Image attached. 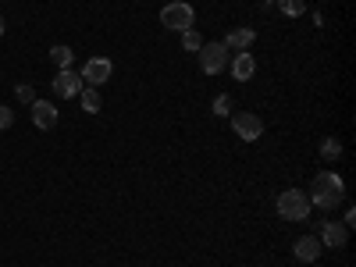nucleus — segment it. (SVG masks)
<instances>
[{
	"instance_id": "nucleus-17",
	"label": "nucleus",
	"mask_w": 356,
	"mask_h": 267,
	"mask_svg": "<svg viewBox=\"0 0 356 267\" xmlns=\"http://www.w3.org/2000/svg\"><path fill=\"white\" fill-rule=\"evenodd\" d=\"M278 8H282L289 18H296V15H303V11H307V4H303V0H278Z\"/></svg>"
},
{
	"instance_id": "nucleus-15",
	"label": "nucleus",
	"mask_w": 356,
	"mask_h": 267,
	"mask_svg": "<svg viewBox=\"0 0 356 267\" xmlns=\"http://www.w3.org/2000/svg\"><path fill=\"white\" fill-rule=\"evenodd\" d=\"M321 157H324V161H339V157H342V143H339L335 136H328V139L321 143Z\"/></svg>"
},
{
	"instance_id": "nucleus-6",
	"label": "nucleus",
	"mask_w": 356,
	"mask_h": 267,
	"mask_svg": "<svg viewBox=\"0 0 356 267\" xmlns=\"http://www.w3.org/2000/svg\"><path fill=\"white\" fill-rule=\"evenodd\" d=\"M114 75V65L107 61V57H89V61L82 65V82H89V86H104L107 79Z\"/></svg>"
},
{
	"instance_id": "nucleus-2",
	"label": "nucleus",
	"mask_w": 356,
	"mask_h": 267,
	"mask_svg": "<svg viewBox=\"0 0 356 267\" xmlns=\"http://www.w3.org/2000/svg\"><path fill=\"white\" fill-rule=\"evenodd\" d=\"M278 214L285 221H307L310 218V196L303 189H285L278 193Z\"/></svg>"
},
{
	"instance_id": "nucleus-3",
	"label": "nucleus",
	"mask_w": 356,
	"mask_h": 267,
	"mask_svg": "<svg viewBox=\"0 0 356 267\" xmlns=\"http://www.w3.org/2000/svg\"><path fill=\"white\" fill-rule=\"evenodd\" d=\"M161 22H164V29L186 33V29H193V22H196L193 4H186V0H171V4H164V8H161Z\"/></svg>"
},
{
	"instance_id": "nucleus-5",
	"label": "nucleus",
	"mask_w": 356,
	"mask_h": 267,
	"mask_svg": "<svg viewBox=\"0 0 356 267\" xmlns=\"http://www.w3.org/2000/svg\"><path fill=\"white\" fill-rule=\"evenodd\" d=\"M232 129H235V136L246 139V143H257V139L264 136V122H260L257 114H250V111L232 114Z\"/></svg>"
},
{
	"instance_id": "nucleus-20",
	"label": "nucleus",
	"mask_w": 356,
	"mask_h": 267,
	"mask_svg": "<svg viewBox=\"0 0 356 267\" xmlns=\"http://www.w3.org/2000/svg\"><path fill=\"white\" fill-rule=\"evenodd\" d=\"M11 125H15V111L0 104V132H4V129H11Z\"/></svg>"
},
{
	"instance_id": "nucleus-19",
	"label": "nucleus",
	"mask_w": 356,
	"mask_h": 267,
	"mask_svg": "<svg viewBox=\"0 0 356 267\" xmlns=\"http://www.w3.org/2000/svg\"><path fill=\"white\" fill-rule=\"evenodd\" d=\"M15 97H18L22 104H33V100H36V89H33V86H15Z\"/></svg>"
},
{
	"instance_id": "nucleus-13",
	"label": "nucleus",
	"mask_w": 356,
	"mask_h": 267,
	"mask_svg": "<svg viewBox=\"0 0 356 267\" xmlns=\"http://www.w3.org/2000/svg\"><path fill=\"white\" fill-rule=\"evenodd\" d=\"M79 104H82V111L86 114H97L100 107H104V100H100V93L93 86H82V93H79Z\"/></svg>"
},
{
	"instance_id": "nucleus-4",
	"label": "nucleus",
	"mask_w": 356,
	"mask_h": 267,
	"mask_svg": "<svg viewBox=\"0 0 356 267\" xmlns=\"http://www.w3.org/2000/svg\"><path fill=\"white\" fill-rule=\"evenodd\" d=\"M200 68L207 75H221L228 68V50L221 43H203L200 47Z\"/></svg>"
},
{
	"instance_id": "nucleus-8",
	"label": "nucleus",
	"mask_w": 356,
	"mask_h": 267,
	"mask_svg": "<svg viewBox=\"0 0 356 267\" xmlns=\"http://www.w3.org/2000/svg\"><path fill=\"white\" fill-rule=\"evenodd\" d=\"M54 93L65 97V100L79 97V93H82V79H79L72 68H61V72H57V79H54Z\"/></svg>"
},
{
	"instance_id": "nucleus-1",
	"label": "nucleus",
	"mask_w": 356,
	"mask_h": 267,
	"mask_svg": "<svg viewBox=\"0 0 356 267\" xmlns=\"http://www.w3.org/2000/svg\"><path fill=\"white\" fill-rule=\"evenodd\" d=\"M346 200V186L335 171H317L310 182V207H321V211H332Z\"/></svg>"
},
{
	"instance_id": "nucleus-11",
	"label": "nucleus",
	"mask_w": 356,
	"mask_h": 267,
	"mask_svg": "<svg viewBox=\"0 0 356 267\" xmlns=\"http://www.w3.org/2000/svg\"><path fill=\"white\" fill-rule=\"evenodd\" d=\"M253 40H257V33L253 29H232V33L225 36V50H235V54H243V50H250L253 47Z\"/></svg>"
},
{
	"instance_id": "nucleus-21",
	"label": "nucleus",
	"mask_w": 356,
	"mask_h": 267,
	"mask_svg": "<svg viewBox=\"0 0 356 267\" xmlns=\"http://www.w3.org/2000/svg\"><path fill=\"white\" fill-rule=\"evenodd\" d=\"M342 225H346V228H353V225H356V211H353V207L346 211V221H342Z\"/></svg>"
},
{
	"instance_id": "nucleus-7",
	"label": "nucleus",
	"mask_w": 356,
	"mask_h": 267,
	"mask_svg": "<svg viewBox=\"0 0 356 267\" xmlns=\"http://www.w3.org/2000/svg\"><path fill=\"white\" fill-rule=\"evenodd\" d=\"M321 246H332V250H342L346 239H349V228L342 221H321Z\"/></svg>"
},
{
	"instance_id": "nucleus-22",
	"label": "nucleus",
	"mask_w": 356,
	"mask_h": 267,
	"mask_svg": "<svg viewBox=\"0 0 356 267\" xmlns=\"http://www.w3.org/2000/svg\"><path fill=\"white\" fill-rule=\"evenodd\" d=\"M0 36H4V18H0Z\"/></svg>"
},
{
	"instance_id": "nucleus-23",
	"label": "nucleus",
	"mask_w": 356,
	"mask_h": 267,
	"mask_svg": "<svg viewBox=\"0 0 356 267\" xmlns=\"http://www.w3.org/2000/svg\"><path fill=\"white\" fill-rule=\"evenodd\" d=\"M264 4H275V0H264Z\"/></svg>"
},
{
	"instance_id": "nucleus-9",
	"label": "nucleus",
	"mask_w": 356,
	"mask_h": 267,
	"mask_svg": "<svg viewBox=\"0 0 356 267\" xmlns=\"http://www.w3.org/2000/svg\"><path fill=\"white\" fill-rule=\"evenodd\" d=\"M321 239L317 235H303V239H296V246H292V253H296V260H303V264H314L317 257H321Z\"/></svg>"
},
{
	"instance_id": "nucleus-10",
	"label": "nucleus",
	"mask_w": 356,
	"mask_h": 267,
	"mask_svg": "<svg viewBox=\"0 0 356 267\" xmlns=\"http://www.w3.org/2000/svg\"><path fill=\"white\" fill-rule=\"evenodd\" d=\"M29 107H33V122H36V129L50 132V129L57 125V107H50L47 100H33Z\"/></svg>"
},
{
	"instance_id": "nucleus-18",
	"label": "nucleus",
	"mask_w": 356,
	"mask_h": 267,
	"mask_svg": "<svg viewBox=\"0 0 356 267\" xmlns=\"http://www.w3.org/2000/svg\"><path fill=\"white\" fill-rule=\"evenodd\" d=\"M211 111H214L218 118H225V114H232V97H228V93H221V97H214V104H211Z\"/></svg>"
},
{
	"instance_id": "nucleus-16",
	"label": "nucleus",
	"mask_w": 356,
	"mask_h": 267,
	"mask_svg": "<svg viewBox=\"0 0 356 267\" xmlns=\"http://www.w3.org/2000/svg\"><path fill=\"white\" fill-rule=\"evenodd\" d=\"M200 47H203L200 33H196V29H186V33H182V50H193V54H200Z\"/></svg>"
},
{
	"instance_id": "nucleus-14",
	"label": "nucleus",
	"mask_w": 356,
	"mask_h": 267,
	"mask_svg": "<svg viewBox=\"0 0 356 267\" xmlns=\"http://www.w3.org/2000/svg\"><path fill=\"white\" fill-rule=\"evenodd\" d=\"M50 61L57 65V72H61V68H72V61H75V54H72V47H65V43H57V47H50Z\"/></svg>"
},
{
	"instance_id": "nucleus-12",
	"label": "nucleus",
	"mask_w": 356,
	"mask_h": 267,
	"mask_svg": "<svg viewBox=\"0 0 356 267\" xmlns=\"http://www.w3.org/2000/svg\"><path fill=\"white\" fill-rule=\"evenodd\" d=\"M232 75L239 79V82H250L257 75V61H253V54L243 50V54H235V61H232Z\"/></svg>"
}]
</instances>
